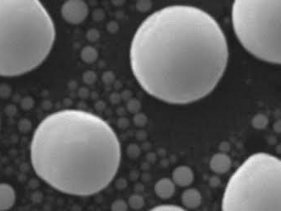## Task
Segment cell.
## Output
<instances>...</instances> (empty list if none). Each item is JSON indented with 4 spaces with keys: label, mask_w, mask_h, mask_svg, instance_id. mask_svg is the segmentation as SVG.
<instances>
[{
    "label": "cell",
    "mask_w": 281,
    "mask_h": 211,
    "mask_svg": "<svg viewBox=\"0 0 281 211\" xmlns=\"http://www.w3.org/2000/svg\"><path fill=\"white\" fill-rule=\"evenodd\" d=\"M231 17L237 38L249 54L280 65V0H237Z\"/></svg>",
    "instance_id": "5b68a950"
},
{
    "label": "cell",
    "mask_w": 281,
    "mask_h": 211,
    "mask_svg": "<svg viewBox=\"0 0 281 211\" xmlns=\"http://www.w3.org/2000/svg\"><path fill=\"white\" fill-rule=\"evenodd\" d=\"M140 109H141V103L139 100L131 98L127 102V110L132 114H137L140 112Z\"/></svg>",
    "instance_id": "2e32d148"
},
{
    "label": "cell",
    "mask_w": 281,
    "mask_h": 211,
    "mask_svg": "<svg viewBox=\"0 0 281 211\" xmlns=\"http://www.w3.org/2000/svg\"><path fill=\"white\" fill-rule=\"evenodd\" d=\"M97 58V51L94 48L87 47L83 51V59L86 62H94Z\"/></svg>",
    "instance_id": "5bb4252c"
},
{
    "label": "cell",
    "mask_w": 281,
    "mask_h": 211,
    "mask_svg": "<svg viewBox=\"0 0 281 211\" xmlns=\"http://www.w3.org/2000/svg\"><path fill=\"white\" fill-rule=\"evenodd\" d=\"M31 161L40 178L73 196L97 194L117 174L121 147L116 132L92 112L65 109L49 114L37 125Z\"/></svg>",
    "instance_id": "7a4b0ae2"
},
{
    "label": "cell",
    "mask_w": 281,
    "mask_h": 211,
    "mask_svg": "<svg viewBox=\"0 0 281 211\" xmlns=\"http://www.w3.org/2000/svg\"><path fill=\"white\" fill-rule=\"evenodd\" d=\"M181 200L183 206L188 209H197L201 205L202 196L200 192L195 188H188L183 192Z\"/></svg>",
    "instance_id": "30bf717a"
},
{
    "label": "cell",
    "mask_w": 281,
    "mask_h": 211,
    "mask_svg": "<svg viewBox=\"0 0 281 211\" xmlns=\"http://www.w3.org/2000/svg\"><path fill=\"white\" fill-rule=\"evenodd\" d=\"M229 49L220 24L191 5H170L138 27L130 64L142 89L159 101L186 105L211 94L227 69Z\"/></svg>",
    "instance_id": "6da1fadb"
},
{
    "label": "cell",
    "mask_w": 281,
    "mask_h": 211,
    "mask_svg": "<svg viewBox=\"0 0 281 211\" xmlns=\"http://www.w3.org/2000/svg\"><path fill=\"white\" fill-rule=\"evenodd\" d=\"M128 204L124 200H116L112 204V211H127L128 210Z\"/></svg>",
    "instance_id": "d6986e66"
},
{
    "label": "cell",
    "mask_w": 281,
    "mask_h": 211,
    "mask_svg": "<svg viewBox=\"0 0 281 211\" xmlns=\"http://www.w3.org/2000/svg\"><path fill=\"white\" fill-rule=\"evenodd\" d=\"M147 121H148V118L143 113H137L134 116V123L138 127H143L146 125Z\"/></svg>",
    "instance_id": "e0dca14e"
},
{
    "label": "cell",
    "mask_w": 281,
    "mask_h": 211,
    "mask_svg": "<svg viewBox=\"0 0 281 211\" xmlns=\"http://www.w3.org/2000/svg\"><path fill=\"white\" fill-rule=\"evenodd\" d=\"M111 26V28H108L109 31L112 32V33H116V31L118 30L119 26L118 24L116 22H112V23L109 24V27Z\"/></svg>",
    "instance_id": "7402d4cb"
},
{
    "label": "cell",
    "mask_w": 281,
    "mask_h": 211,
    "mask_svg": "<svg viewBox=\"0 0 281 211\" xmlns=\"http://www.w3.org/2000/svg\"><path fill=\"white\" fill-rule=\"evenodd\" d=\"M175 189L176 186L173 183L172 179L168 177L160 179L155 185V194L163 200H168L172 197L175 193Z\"/></svg>",
    "instance_id": "8fae6325"
},
{
    "label": "cell",
    "mask_w": 281,
    "mask_h": 211,
    "mask_svg": "<svg viewBox=\"0 0 281 211\" xmlns=\"http://www.w3.org/2000/svg\"><path fill=\"white\" fill-rule=\"evenodd\" d=\"M136 8L138 10L143 13L148 12L152 8V2L151 1H147V0H141L136 4Z\"/></svg>",
    "instance_id": "ac0fdd59"
},
{
    "label": "cell",
    "mask_w": 281,
    "mask_h": 211,
    "mask_svg": "<svg viewBox=\"0 0 281 211\" xmlns=\"http://www.w3.org/2000/svg\"><path fill=\"white\" fill-rule=\"evenodd\" d=\"M127 152H128L129 156L135 157L139 156V154L140 153V149L137 145H131L128 147Z\"/></svg>",
    "instance_id": "ffe728a7"
},
{
    "label": "cell",
    "mask_w": 281,
    "mask_h": 211,
    "mask_svg": "<svg viewBox=\"0 0 281 211\" xmlns=\"http://www.w3.org/2000/svg\"><path fill=\"white\" fill-rule=\"evenodd\" d=\"M127 204H128V206L137 210V209H140L144 207L145 200H144V197L140 195L135 194L131 196Z\"/></svg>",
    "instance_id": "4fadbf2b"
},
{
    "label": "cell",
    "mask_w": 281,
    "mask_h": 211,
    "mask_svg": "<svg viewBox=\"0 0 281 211\" xmlns=\"http://www.w3.org/2000/svg\"><path fill=\"white\" fill-rule=\"evenodd\" d=\"M56 27L37 0H0V76L33 71L45 61L56 41Z\"/></svg>",
    "instance_id": "3957f363"
},
{
    "label": "cell",
    "mask_w": 281,
    "mask_h": 211,
    "mask_svg": "<svg viewBox=\"0 0 281 211\" xmlns=\"http://www.w3.org/2000/svg\"><path fill=\"white\" fill-rule=\"evenodd\" d=\"M16 202V192L10 184L0 183V211L13 208Z\"/></svg>",
    "instance_id": "9c48e42d"
},
{
    "label": "cell",
    "mask_w": 281,
    "mask_h": 211,
    "mask_svg": "<svg viewBox=\"0 0 281 211\" xmlns=\"http://www.w3.org/2000/svg\"><path fill=\"white\" fill-rule=\"evenodd\" d=\"M230 148V145L228 144V143L227 142H223L222 143L221 145H220V146H219V149H220V150H221V153H226V151L228 150Z\"/></svg>",
    "instance_id": "44dd1931"
},
{
    "label": "cell",
    "mask_w": 281,
    "mask_h": 211,
    "mask_svg": "<svg viewBox=\"0 0 281 211\" xmlns=\"http://www.w3.org/2000/svg\"><path fill=\"white\" fill-rule=\"evenodd\" d=\"M269 124L268 117L262 113L255 115L251 119V125L254 129H264L267 127Z\"/></svg>",
    "instance_id": "7c38bea8"
},
{
    "label": "cell",
    "mask_w": 281,
    "mask_h": 211,
    "mask_svg": "<svg viewBox=\"0 0 281 211\" xmlns=\"http://www.w3.org/2000/svg\"><path fill=\"white\" fill-rule=\"evenodd\" d=\"M89 9L88 5L82 0H69L61 7L63 18L70 24L82 23L88 17Z\"/></svg>",
    "instance_id": "8992f818"
},
{
    "label": "cell",
    "mask_w": 281,
    "mask_h": 211,
    "mask_svg": "<svg viewBox=\"0 0 281 211\" xmlns=\"http://www.w3.org/2000/svg\"><path fill=\"white\" fill-rule=\"evenodd\" d=\"M148 211H187L183 207L175 205H161L154 207Z\"/></svg>",
    "instance_id": "9a60e30c"
},
{
    "label": "cell",
    "mask_w": 281,
    "mask_h": 211,
    "mask_svg": "<svg viewBox=\"0 0 281 211\" xmlns=\"http://www.w3.org/2000/svg\"><path fill=\"white\" fill-rule=\"evenodd\" d=\"M232 167V160L227 153H217L211 157L210 168L216 174L227 173Z\"/></svg>",
    "instance_id": "ba28073f"
},
{
    "label": "cell",
    "mask_w": 281,
    "mask_h": 211,
    "mask_svg": "<svg viewBox=\"0 0 281 211\" xmlns=\"http://www.w3.org/2000/svg\"><path fill=\"white\" fill-rule=\"evenodd\" d=\"M194 172L190 167L179 166L172 171V181L175 186H178L181 188H188L193 183Z\"/></svg>",
    "instance_id": "52a82bcc"
},
{
    "label": "cell",
    "mask_w": 281,
    "mask_h": 211,
    "mask_svg": "<svg viewBox=\"0 0 281 211\" xmlns=\"http://www.w3.org/2000/svg\"><path fill=\"white\" fill-rule=\"evenodd\" d=\"M281 162L267 153L249 156L226 185L222 211H281Z\"/></svg>",
    "instance_id": "277c9868"
}]
</instances>
